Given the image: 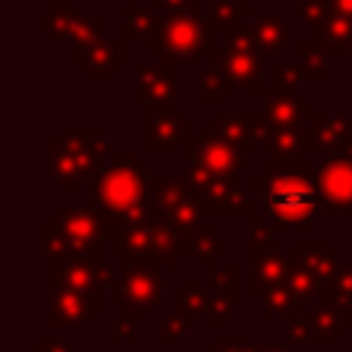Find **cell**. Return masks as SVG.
<instances>
[{"mask_svg":"<svg viewBox=\"0 0 352 352\" xmlns=\"http://www.w3.org/2000/svg\"><path fill=\"white\" fill-rule=\"evenodd\" d=\"M248 187L250 192H261V209L280 228H289V231L308 228L322 212L316 168L275 162V165H267L261 176L250 179Z\"/></svg>","mask_w":352,"mask_h":352,"instance_id":"2","label":"cell"},{"mask_svg":"<svg viewBox=\"0 0 352 352\" xmlns=\"http://www.w3.org/2000/svg\"><path fill=\"white\" fill-rule=\"evenodd\" d=\"M74 248V253H96L99 256V242L104 239L102 234V217L99 209L91 206H66L50 220Z\"/></svg>","mask_w":352,"mask_h":352,"instance_id":"10","label":"cell"},{"mask_svg":"<svg viewBox=\"0 0 352 352\" xmlns=\"http://www.w3.org/2000/svg\"><path fill=\"white\" fill-rule=\"evenodd\" d=\"M261 352H292L286 344H267V346H261Z\"/></svg>","mask_w":352,"mask_h":352,"instance_id":"51","label":"cell"},{"mask_svg":"<svg viewBox=\"0 0 352 352\" xmlns=\"http://www.w3.org/2000/svg\"><path fill=\"white\" fill-rule=\"evenodd\" d=\"M110 248L124 256L126 264H173L179 253L190 248L184 228H176L162 220H143L124 228H116L104 236Z\"/></svg>","mask_w":352,"mask_h":352,"instance_id":"3","label":"cell"},{"mask_svg":"<svg viewBox=\"0 0 352 352\" xmlns=\"http://www.w3.org/2000/svg\"><path fill=\"white\" fill-rule=\"evenodd\" d=\"M99 33H102V19L99 16H80V22L72 30V44L77 50H88L94 44H99Z\"/></svg>","mask_w":352,"mask_h":352,"instance_id":"37","label":"cell"},{"mask_svg":"<svg viewBox=\"0 0 352 352\" xmlns=\"http://www.w3.org/2000/svg\"><path fill=\"white\" fill-rule=\"evenodd\" d=\"M148 190H151V220H162L176 228H190L201 217H206L198 201V187L190 182V176L184 182L148 179Z\"/></svg>","mask_w":352,"mask_h":352,"instance_id":"7","label":"cell"},{"mask_svg":"<svg viewBox=\"0 0 352 352\" xmlns=\"http://www.w3.org/2000/svg\"><path fill=\"white\" fill-rule=\"evenodd\" d=\"M228 85H231V82H228L226 72H223L217 63H212V66L204 69V74H201L198 96H201L204 104H223V102H226V88H228Z\"/></svg>","mask_w":352,"mask_h":352,"instance_id":"31","label":"cell"},{"mask_svg":"<svg viewBox=\"0 0 352 352\" xmlns=\"http://www.w3.org/2000/svg\"><path fill=\"white\" fill-rule=\"evenodd\" d=\"M250 14V6L242 3V0H212V28H228L234 25L239 16H248Z\"/></svg>","mask_w":352,"mask_h":352,"instance_id":"34","label":"cell"},{"mask_svg":"<svg viewBox=\"0 0 352 352\" xmlns=\"http://www.w3.org/2000/svg\"><path fill=\"white\" fill-rule=\"evenodd\" d=\"M283 280L292 286V292H294L302 302H308V300L314 297L316 286H319V280H316V275L311 272V267L305 264L302 253H292V256H289V270H286V278H283Z\"/></svg>","mask_w":352,"mask_h":352,"instance_id":"28","label":"cell"},{"mask_svg":"<svg viewBox=\"0 0 352 352\" xmlns=\"http://www.w3.org/2000/svg\"><path fill=\"white\" fill-rule=\"evenodd\" d=\"M349 129H352V124H349L346 118H341V116H333V118L316 116L314 124H311L314 148L322 151V154H327V157L336 154V151H341V143H344V138L349 135Z\"/></svg>","mask_w":352,"mask_h":352,"instance_id":"21","label":"cell"},{"mask_svg":"<svg viewBox=\"0 0 352 352\" xmlns=\"http://www.w3.org/2000/svg\"><path fill=\"white\" fill-rule=\"evenodd\" d=\"M308 116H314V104L297 99L292 91L275 88V91H267L264 94V102H261L264 129L267 126H297Z\"/></svg>","mask_w":352,"mask_h":352,"instance_id":"16","label":"cell"},{"mask_svg":"<svg viewBox=\"0 0 352 352\" xmlns=\"http://www.w3.org/2000/svg\"><path fill=\"white\" fill-rule=\"evenodd\" d=\"M154 6H162L170 14H198L201 0H151Z\"/></svg>","mask_w":352,"mask_h":352,"instance_id":"43","label":"cell"},{"mask_svg":"<svg viewBox=\"0 0 352 352\" xmlns=\"http://www.w3.org/2000/svg\"><path fill=\"white\" fill-rule=\"evenodd\" d=\"M212 126H214L228 143H234V146H236L239 151H245V154H248V148H250V140L264 135V121H253V118H245V116H214Z\"/></svg>","mask_w":352,"mask_h":352,"instance_id":"20","label":"cell"},{"mask_svg":"<svg viewBox=\"0 0 352 352\" xmlns=\"http://www.w3.org/2000/svg\"><path fill=\"white\" fill-rule=\"evenodd\" d=\"M286 270H289V256H280V253L256 256V261L250 267V289L264 292L272 283H280L286 278Z\"/></svg>","mask_w":352,"mask_h":352,"instance_id":"24","label":"cell"},{"mask_svg":"<svg viewBox=\"0 0 352 352\" xmlns=\"http://www.w3.org/2000/svg\"><path fill=\"white\" fill-rule=\"evenodd\" d=\"M126 58V44L124 41H110V44H94L88 50H77V66L85 69L88 77L94 80H107L116 66H121Z\"/></svg>","mask_w":352,"mask_h":352,"instance_id":"18","label":"cell"},{"mask_svg":"<svg viewBox=\"0 0 352 352\" xmlns=\"http://www.w3.org/2000/svg\"><path fill=\"white\" fill-rule=\"evenodd\" d=\"M187 126L190 121L184 116L173 113L170 104H154L151 107V124H148V148L151 154H168L179 143L187 140Z\"/></svg>","mask_w":352,"mask_h":352,"instance_id":"15","label":"cell"},{"mask_svg":"<svg viewBox=\"0 0 352 352\" xmlns=\"http://www.w3.org/2000/svg\"><path fill=\"white\" fill-rule=\"evenodd\" d=\"M209 302H212V297L204 294L201 280L190 278L187 286L176 294V314L179 316H201L204 311H209Z\"/></svg>","mask_w":352,"mask_h":352,"instance_id":"32","label":"cell"},{"mask_svg":"<svg viewBox=\"0 0 352 352\" xmlns=\"http://www.w3.org/2000/svg\"><path fill=\"white\" fill-rule=\"evenodd\" d=\"M77 22H80V16H77V8L72 3H52V8L44 16H38V28L55 41L72 38V30Z\"/></svg>","mask_w":352,"mask_h":352,"instance_id":"25","label":"cell"},{"mask_svg":"<svg viewBox=\"0 0 352 352\" xmlns=\"http://www.w3.org/2000/svg\"><path fill=\"white\" fill-rule=\"evenodd\" d=\"M338 154H344V157H349L352 160V129H349V135L344 138V143H341V151Z\"/></svg>","mask_w":352,"mask_h":352,"instance_id":"50","label":"cell"},{"mask_svg":"<svg viewBox=\"0 0 352 352\" xmlns=\"http://www.w3.org/2000/svg\"><path fill=\"white\" fill-rule=\"evenodd\" d=\"M324 292L333 308H341V311L352 308V267H341L333 275V280L324 286Z\"/></svg>","mask_w":352,"mask_h":352,"instance_id":"33","label":"cell"},{"mask_svg":"<svg viewBox=\"0 0 352 352\" xmlns=\"http://www.w3.org/2000/svg\"><path fill=\"white\" fill-rule=\"evenodd\" d=\"M212 63H217L228 82L239 91H264V74H261V63H258V52L256 50H231L223 47V52H217L212 58Z\"/></svg>","mask_w":352,"mask_h":352,"instance_id":"13","label":"cell"},{"mask_svg":"<svg viewBox=\"0 0 352 352\" xmlns=\"http://www.w3.org/2000/svg\"><path fill=\"white\" fill-rule=\"evenodd\" d=\"M289 338H292V341H305V338H311V316H294V324H292Z\"/></svg>","mask_w":352,"mask_h":352,"instance_id":"46","label":"cell"},{"mask_svg":"<svg viewBox=\"0 0 352 352\" xmlns=\"http://www.w3.org/2000/svg\"><path fill=\"white\" fill-rule=\"evenodd\" d=\"M250 30H253V41H256L258 55L280 52L289 44V25L280 16H258L250 25Z\"/></svg>","mask_w":352,"mask_h":352,"instance_id":"22","label":"cell"},{"mask_svg":"<svg viewBox=\"0 0 352 352\" xmlns=\"http://www.w3.org/2000/svg\"><path fill=\"white\" fill-rule=\"evenodd\" d=\"M124 14H126V33H124L126 41L151 38V36L157 33V19H160V14H154V11L143 8V6H132V3H126Z\"/></svg>","mask_w":352,"mask_h":352,"instance_id":"30","label":"cell"},{"mask_svg":"<svg viewBox=\"0 0 352 352\" xmlns=\"http://www.w3.org/2000/svg\"><path fill=\"white\" fill-rule=\"evenodd\" d=\"M52 286H72V289H104L116 286L113 272L99 264L96 253H74L69 258L52 261L50 267Z\"/></svg>","mask_w":352,"mask_h":352,"instance_id":"11","label":"cell"},{"mask_svg":"<svg viewBox=\"0 0 352 352\" xmlns=\"http://www.w3.org/2000/svg\"><path fill=\"white\" fill-rule=\"evenodd\" d=\"M261 148L272 154L280 165H300V157L314 148L311 126H267L261 135Z\"/></svg>","mask_w":352,"mask_h":352,"instance_id":"14","label":"cell"},{"mask_svg":"<svg viewBox=\"0 0 352 352\" xmlns=\"http://www.w3.org/2000/svg\"><path fill=\"white\" fill-rule=\"evenodd\" d=\"M50 322L52 327H80L88 316L99 314V289H72L50 286Z\"/></svg>","mask_w":352,"mask_h":352,"instance_id":"12","label":"cell"},{"mask_svg":"<svg viewBox=\"0 0 352 352\" xmlns=\"http://www.w3.org/2000/svg\"><path fill=\"white\" fill-rule=\"evenodd\" d=\"M234 305H236V297L234 294H217L212 302H209V311H212V324L220 330L231 316H234Z\"/></svg>","mask_w":352,"mask_h":352,"instance_id":"40","label":"cell"},{"mask_svg":"<svg viewBox=\"0 0 352 352\" xmlns=\"http://www.w3.org/2000/svg\"><path fill=\"white\" fill-rule=\"evenodd\" d=\"M116 338H135V322L129 314L116 319Z\"/></svg>","mask_w":352,"mask_h":352,"instance_id":"47","label":"cell"},{"mask_svg":"<svg viewBox=\"0 0 352 352\" xmlns=\"http://www.w3.org/2000/svg\"><path fill=\"white\" fill-rule=\"evenodd\" d=\"M162 338H165V341H173V338H187V327H184V322H182L176 314L162 319Z\"/></svg>","mask_w":352,"mask_h":352,"instance_id":"45","label":"cell"},{"mask_svg":"<svg viewBox=\"0 0 352 352\" xmlns=\"http://www.w3.org/2000/svg\"><path fill=\"white\" fill-rule=\"evenodd\" d=\"M300 16H302V25L316 28L330 16V0H300Z\"/></svg>","mask_w":352,"mask_h":352,"instance_id":"39","label":"cell"},{"mask_svg":"<svg viewBox=\"0 0 352 352\" xmlns=\"http://www.w3.org/2000/svg\"><path fill=\"white\" fill-rule=\"evenodd\" d=\"M300 305H302V300L292 292V286H289L286 280L272 283L270 289H264V300H261L264 314H275V316H289V319H294V316H300Z\"/></svg>","mask_w":352,"mask_h":352,"instance_id":"26","label":"cell"},{"mask_svg":"<svg viewBox=\"0 0 352 352\" xmlns=\"http://www.w3.org/2000/svg\"><path fill=\"white\" fill-rule=\"evenodd\" d=\"M212 19L204 14H168L157 19V33L148 38V50L162 55L165 63L198 66L212 52Z\"/></svg>","mask_w":352,"mask_h":352,"instance_id":"4","label":"cell"},{"mask_svg":"<svg viewBox=\"0 0 352 352\" xmlns=\"http://www.w3.org/2000/svg\"><path fill=\"white\" fill-rule=\"evenodd\" d=\"M302 80H311L308 72H305V66H278L275 69V85L283 88V91L297 88Z\"/></svg>","mask_w":352,"mask_h":352,"instance_id":"41","label":"cell"},{"mask_svg":"<svg viewBox=\"0 0 352 352\" xmlns=\"http://www.w3.org/2000/svg\"><path fill=\"white\" fill-rule=\"evenodd\" d=\"M38 242H41V250L52 258V261H60V258H69V256H74V248H72V242L50 223L47 228H41L38 231Z\"/></svg>","mask_w":352,"mask_h":352,"instance_id":"35","label":"cell"},{"mask_svg":"<svg viewBox=\"0 0 352 352\" xmlns=\"http://www.w3.org/2000/svg\"><path fill=\"white\" fill-rule=\"evenodd\" d=\"M316 182L322 192V214L338 217L352 214V160L333 157L322 168H316Z\"/></svg>","mask_w":352,"mask_h":352,"instance_id":"9","label":"cell"},{"mask_svg":"<svg viewBox=\"0 0 352 352\" xmlns=\"http://www.w3.org/2000/svg\"><path fill=\"white\" fill-rule=\"evenodd\" d=\"M311 38L314 44L330 55V52H349L352 50V16H336L330 14L324 22H319L316 28H311Z\"/></svg>","mask_w":352,"mask_h":352,"instance_id":"19","label":"cell"},{"mask_svg":"<svg viewBox=\"0 0 352 352\" xmlns=\"http://www.w3.org/2000/svg\"><path fill=\"white\" fill-rule=\"evenodd\" d=\"M352 52V50H349ZM349 77H352V55H349Z\"/></svg>","mask_w":352,"mask_h":352,"instance_id":"52","label":"cell"},{"mask_svg":"<svg viewBox=\"0 0 352 352\" xmlns=\"http://www.w3.org/2000/svg\"><path fill=\"white\" fill-rule=\"evenodd\" d=\"M248 226H250V253H253V258L264 256V253H275V234H272V228L261 217H248Z\"/></svg>","mask_w":352,"mask_h":352,"instance_id":"36","label":"cell"},{"mask_svg":"<svg viewBox=\"0 0 352 352\" xmlns=\"http://www.w3.org/2000/svg\"><path fill=\"white\" fill-rule=\"evenodd\" d=\"M190 151V182L195 187L234 184L239 165L248 162V154L228 143L214 126L201 129L198 140L187 143Z\"/></svg>","mask_w":352,"mask_h":352,"instance_id":"6","label":"cell"},{"mask_svg":"<svg viewBox=\"0 0 352 352\" xmlns=\"http://www.w3.org/2000/svg\"><path fill=\"white\" fill-rule=\"evenodd\" d=\"M349 324L346 311L327 305H314L311 311V341H336L338 333Z\"/></svg>","mask_w":352,"mask_h":352,"instance_id":"23","label":"cell"},{"mask_svg":"<svg viewBox=\"0 0 352 352\" xmlns=\"http://www.w3.org/2000/svg\"><path fill=\"white\" fill-rule=\"evenodd\" d=\"M212 286L217 294H234L236 297V267H220L212 272Z\"/></svg>","mask_w":352,"mask_h":352,"instance_id":"42","label":"cell"},{"mask_svg":"<svg viewBox=\"0 0 352 352\" xmlns=\"http://www.w3.org/2000/svg\"><path fill=\"white\" fill-rule=\"evenodd\" d=\"M91 204L99 209L102 234L151 220L148 173L135 154H113L110 168H102L91 179Z\"/></svg>","mask_w":352,"mask_h":352,"instance_id":"1","label":"cell"},{"mask_svg":"<svg viewBox=\"0 0 352 352\" xmlns=\"http://www.w3.org/2000/svg\"><path fill=\"white\" fill-rule=\"evenodd\" d=\"M110 146L102 140L99 129L63 135L50 146V176L60 182L63 190H74L80 179H94L102 170V154Z\"/></svg>","mask_w":352,"mask_h":352,"instance_id":"5","label":"cell"},{"mask_svg":"<svg viewBox=\"0 0 352 352\" xmlns=\"http://www.w3.org/2000/svg\"><path fill=\"white\" fill-rule=\"evenodd\" d=\"M38 352H72V344H58V341H38Z\"/></svg>","mask_w":352,"mask_h":352,"instance_id":"49","label":"cell"},{"mask_svg":"<svg viewBox=\"0 0 352 352\" xmlns=\"http://www.w3.org/2000/svg\"><path fill=\"white\" fill-rule=\"evenodd\" d=\"M162 300V275L151 264H126L124 278L113 286V302L129 316L151 311Z\"/></svg>","mask_w":352,"mask_h":352,"instance_id":"8","label":"cell"},{"mask_svg":"<svg viewBox=\"0 0 352 352\" xmlns=\"http://www.w3.org/2000/svg\"><path fill=\"white\" fill-rule=\"evenodd\" d=\"M349 236H352V214H349Z\"/></svg>","mask_w":352,"mask_h":352,"instance_id":"53","label":"cell"},{"mask_svg":"<svg viewBox=\"0 0 352 352\" xmlns=\"http://www.w3.org/2000/svg\"><path fill=\"white\" fill-rule=\"evenodd\" d=\"M330 14H336V16H352V0H330Z\"/></svg>","mask_w":352,"mask_h":352,"instance_id":"48","label":"cell"},{"mask_svg":"<svg viewBox=\"0 0 352 352\" xmlns=\"http://www.w3.org/2000/svg\"><path fill=\"white\" fill-rule=\"evenodd\" d=\"M135 96L140 104H170L173 102V63H162L160 69L140 66Z\"/></svg>","mask_w":352,"mask_h":352,"instance_id":"17","label":"cell"},{"mask_svg":"<svg viewBox=\"0 0 352 352\" xmlns=\"http://www.w3.org/2000/svg\"><path fill=\"white\" fill-rule=\"evenodd\" d=\"M300 52H302V66H305L308 77H319L324 72V52L314 44V38H302Z\"/></svg>","mask_w":352,"mask_h":352,"instance_id":"38","label":"cell"},{"mask_svg":"<svg viewBox=\"0 0 352 352\" xmlns=\"http://www.w3.org/2000/svg\"><path fill=\"white\" fill-rule=\"evenodd\" d=\"M212 352H261V344H256V341H214Z\"/></svg>","mask_w":352,"mask_h":352,"instance_id":"44","label":"cell"},{"mask_svg":"<svg viewBox=\"0 0 352 352\" xmlns=\"http://www.w3.org/2000/svg\"><path fill=\"white\" fill-rule=\"evenodd\" d=\"M184 234H187V242H190V250L198 256V261L204 264V267H212V261H214V256H220V253H226V245L214 236V231L212 228H201V226H190V228H184Z\"/></svg>","mask_w":352,"mask_h":352,"instance_id":"29","label":"cell"},{"mask_svg":"<svg viewBox=\"0 0 352 352\" xmlns=\"http://www.w3.org/2000/svg\"><path fill=\"white\" fill-rule=\"evenodd\" d=\"M300 253H302V258H305V264L311 267V272L316 275V280L319 283H330L333 280V275L341 270L338 267V258L324 248V242H302V248H300Z\"/></svg>","mask_w":352,"mask_h":352,"instance_id":"27","label":"cell"}]
</instances>
